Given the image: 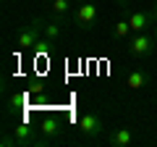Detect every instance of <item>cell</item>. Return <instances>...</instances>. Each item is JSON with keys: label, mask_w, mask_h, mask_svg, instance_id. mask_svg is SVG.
<instances>
[{"label": "cell", "mask_w": 157, "mask_h": 147, "mask_svg": "<svg viewBox=\"0 0 157 147\" xmlns=\"http://www.w3.org/2000/svg\"><path fill=\"white\" fill-rule=\"evenodd\" d=\"M155 47H157V40H155V34H149V32H134L128 37V42H126V50H128V55L134 61L149 58L155 53Z\"/></svg>", "instance_id": "1"}, {"label": "cell", "mask_w": 157, "mask_h": 147, "mask_svg": "<svg viewBox=\"0 0 157 147\" xmlns=\"http://www.w3.org/2000/svg\"><path fill=\"white\" fill-rule=\"evenodd\" d=\"M42 26H45V18H32L18 32V40H16L18 50H34L39 45V40H42Z\"/></svg>", "instance_id": "2"}, {"label": "cell", "mask_w": 157, "mask_h": 147, "mask_svg": "<svg viewBox=\"0 0 157 147\" xmlns=\"http://www.w3.org/2000/svg\"><path fill=\"white\" fill-rule=\"evenodd\" d=\"M73 26L76 29H92L97 24V18H100V6H97L94 0H89V3H78V8L73 11Z\"/></svg>", "instance_id": "3"}, {"label": "cell", "mask_w": 157, "mask_h": 147, "mask_svg": "<svg viewBox=\"0 0 157 147\" xmlns=\"http://www.w3.org/2000/svg\"><path fill=\"white\" fill-rule=\"evenodd\" d=\"M78 129H81L84 137H102L105 134V124H102V118L97 113H84L78 118Z\"/></svg>", "instance_id": "4"}, {"label": "cell", "mask_w": 157, "mask_h": 147, "mask_svg": "<svg viewBox=\"0 0 157 147\" xmlns=\"http://www.w3.org/2000/svg\"><path fill=\"white\" fill-rule=\"evenodd\" d=\"M134 139H136V134H134L131 126L113 129L110 134H107V145H113V147H128V145H134Z\"/></svg>", "instance_id": "5"}, {"label": "cell", "mask_w": 157, "mask_h": 147, "mask_svg": "<svg viewBox=\"0 0 157 147\" xmlns=\"http://www.w3.org/2000/svg\"><path fill=\"white\" fill-rule=\"evenodd\" d=\"M149 81H152V76L144 68H131L128 76H126V87H128L131 92H139V89H144V87H149Z\"/></svg>", "instance_id": "6"}, {"label": "cell", "mask_w": 157, "mask_h": 147, "mask_svg": "<svg viewBox=\"0 0 157 147\" xmlns=\"http://www.w3.org/2000/svg\"><path fill=\"white\" fill-rule=\"evenodd\" d=\"M60 37H63V18H58V16L45 18V26H42V40L58 42Z\"/></svg>", "instance_id": "7"}, {"label": "cell", "mask_w": 157, "mask_h": 147, "mask_svg": "<svg viewBox=\"0 0 157 147\" xmlns=\"http://www.w3.org/2000/svg\"><path fill=\"white\" fill-rule=\"evenodd\" d=\"M39 131H42L45 137H50L52 142H58L63 137V124L55 118V116H45V118L39 121Z\"/></svg>", "instance_id": "8"}, {"label": "cell", "mask_w": 157, "mask_h": 147, "mask_svg": "<svg viewBox=\"0 0 157 147\" xmlns=\"http://www.w3.org/2000/svg\"><path fill=\"white\" fill-rule=\"evenodd\" d=\"M126 16H128L131 29H134V32H147L149 26H155V21H152V13H149V11H131V13H126Z\"/></svg>", "instance_id": "9"}, {"label": "cell", "mask_w": 157, "mask_h": 147, "mask_svg": "<svg viewBox=\"0 0 157 147\" xmlns=\"http://www.w3.org/2000/svg\"><path fill=\"white\" fill-rule=\"evenodd\" d=\"M131 34H134V29H131V21H128V16H123L121 21L115 24V29H113V37H115L118 42H128Z\"/></svg>", "instance_id": "10"}, {"label": "cell", "mask_w": 157, "mask_h": 147, "mask_svg": "<svg viewBox=\"0 0 157 147\" xmlns=\"http://www.w3.org/2000/svg\"><path fill=\"white\" fill-rule=\"evenodd\" d=\"M71 0H52V6H50V16H58V18H63L66 21L68 16H73L71 13Z\"/></svg>", "instance_id": "11"}, {"label": "cell", "mask_w": 157, "mask_h": 147, "mask_svg": "<svg viewBox=\"0 0 157 147\" xmlns=\"http://www.w3.org/2000/svg\"><path fill=\"white\" fill-rule=\"evenodd\" d=\"M0 147H18V142H16V137L6 134V137H3V139H0Z\"/></svg>", "instance_id": "12"}, {"label": "cell", "mask_w": 157, "mask_h": 147, "mask_svg": "<svg viewBox=\"0 0 157 147\" xmlns=\"http://www.w3.org/2000/svg\"><path fill=\"white\" fill-rule=\"evenodd\" d=\"M149 13H152V21L157 24V3H155V6H152V11H149Z\"/></svg>", "instance_id": "13"}, {"label": "cell", "mask_w": 157, "mask_h": 147, "mask_svg": "<svg viewBox=\"0 0 157 147\" xmlns=\"http://www.w3.org/2000/svg\"><path fill=\"white\" fill-rule=\"evenodd\" d=\"M121 8L126 11V8H128V0H121Z\"/></svg>", "instance_id": "14"}, {"label": "cell", "mask_w": 157, "mask_h": 147, "mask_svg": "<svg viewBox=\"0 0 157 147\" xmlns=\"http://www.w3.org/2000/svg\"><path fill=\"white\" fill-rule=\"evenodd\" d=\"M152 34H155V40H157V24H155V32H152Z\"/></svg>", "instance_id": "15"}, {"label": "cell", "mask_w": 157, "mask_h": 147, "mask_svg": "<svg viewBox=\"0 0 157 147\" xmlns=\"http://www.w3.org/2000/svg\"><path fill=\"white\" fill-rule=\"evenodd\" d=\"M76 3H89V0H76Z\"/></svg>", "instance_id": "16"}]
</instances>
